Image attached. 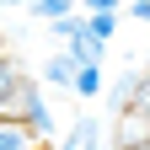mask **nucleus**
<instances>
[{"label":"nucleus","mask_w":150,"mask_h":150,"mask_svg":"<svg viewBox=\"0 0 150 150\" xmlns=\"http://www.w3.org/2000/svg\"><path fill=\"white\" fill-rule=\"evenodd\" d=\"M0 112L22 118V123L32 129V139H38V145H54V107H48L43 86H38L27 70H16V81L6 86V97H0Z\"/></svg>","instance_id":"obj_1"},{"label":"nucleus","mask_w":150,"mask_h":150,"mask_svg":"<svg viewBox=\"0 0 150 150\" xmlns=\"http://www.w3.org/2000/svg\"><path fill=\"white\" fill-rule=\"evenodd\" d=\"M54 150H107V123L97 118V112H81V118L70 123V134Z\"/></svg>","instance_id":"obj_2"},{"label":"nucleus","mask_w":150,"mask_h":150,"mask_svg":"<svg viewBox=\"0 0 150 150\" xmlns=\"http://www.w3.org/2000/svg\"><path fill=\"white\" fill-rule=\"evenodd\" d=\"M59 43H64V54H70L75 64H91V59H102V54H107V43H102V38H91V32H86V22H75Z\"/></svg>","instance_id":"obj_3"},{"label":"nucleus","mask_w":150,"mask_h":150,"mask_svg":"<svg viewBox=\"0 0 150 150\" xmlns=\"http://www.w3.org/2000/svg\"><path fill=\"white\" fill-rule=\"evenodd\" d=\"M118 112H134V118L150 123V70H134V75H129V91H123V107Z\"/></svg>","instance_id":"obj_4"},{"label":"nucleus","mask_w":150,"mask_h":150,"mask_svg":"<svg viewBox=\"0 0 150 150\" xmlns=\"http://www.w3.org/2000/svg\"><path fill=\"white\" fill-rule=\"evenodd\" d=\"M102 86H107V75H102V59H91V64H75V75H70V91H75V97L97 102V97H102Z\"/></svg>","instance_id":"obj_5"},{"label":"nucleus","mask_w":150,"mask_h":150,"mask_svg":"<svg viewBox=\"0 0 150 150\" xmlns=\"http://www.w3.org/2000/svg\"><path fill=\"white\" fill-rule=\"evenodd\" d=\"M0 150H38L32 129L22 118H11V112H0Z\"/></svg>","instance_id":"obj_6"},{"label":"nucleus","mask_w":150,"mask_h":150,"mask_svg":"<svg viewBox=\"0 0 150 150\" xmlns=\"http://www.w3.org/2000/svg\"><path fill=\"white\" fill-rule=\"evenodd\" d=\"M118 16H123V11H81V22H86V32H91V38L112 43V38H118Z\"/></svg>","instance_id":"obj_7"},{"label":"nucleus","mask_w":150,"mask_h":150,"mask_svg":"<svg viewBox=\"0 0 150 150\" xmlns=\"http://www.w3.org/2000/svg\"><path fill=\"white\" fill-rule=\"evenodd\" d=\"M70 75H75V59H70V54H48V59H43V86L70 91Z\"/></svg>","instance_id":"obj_8"},{"label":"nucleus","mask_w":150,"mask_h":150,"mask_svg":"<svg viewBox=\"0 0 150 150\" xmlns=\"http://www.w3.org/2000/svg\"><path fill=\"white\" fill-rule=\"evenodd\" d=\"M22 11L32 16V22H54V16H70V11H81V6H75V0H27Z\"/></svg>","instance_id":"obj_9"},{"label":"nucleus","mask_w":150,"mask_h":150,"mask_svg":"<svg viewBox=\"0 0 150 150\" xmlns=\"http://www.w3.org/2000/svg\"><path fill=\"white\" fill-rule=\"evenodd\" d=\"M16 70H22V64H16V59H11V54H6V48H0V97H6V86L16 81Z\"/></svg>","instance_id":"obj_10"},{"label":"nucleus","mask_w":150,"mask_h":150,"mask_svg":"<svg viewBox=\"0 0 150 150\" xmlns=\"http://www.w3.org/2000/svg\"><path fill=\"white\" fill-rule=\"evenodd\" d=\"M81 11H123V0H75Z\"/></svg>","instance_id":"obj_11"},{"label":"nucleus","mask_w":150,"mask_h":150,"mask_svg":"<svg viewBox=\"0 0 150 150\" xmlns=\"http://www.w3.org/2000/svg\"><path fill=\"white\" fill-rule=\"evenodd\" d=\"M123 11L134 16V22H150V0H123Z\"/></svg>","instance_id":"obj_12"},{"label":"nucleus","mask_w":150,"mask_h":150,"mask_svg":"<svg viewBox=\"0 0 150 150\" xmlns=\"http://www.w3.org/2000/svg\"><path fill=\"white\" fill-rule=\"evenodd\" d=\"M27 6V0H0V11H22Z\"/></svg>","instance_id":"obj_13"}]
</instances>
